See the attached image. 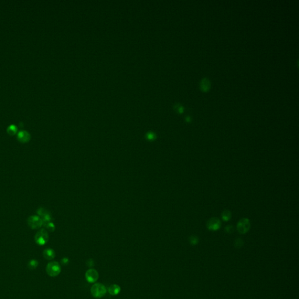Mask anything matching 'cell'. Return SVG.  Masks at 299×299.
<instances>
[{
  "mask_svg": "<svg viewBox=\"0 0 299 299\" xmlns=\"http://www.w3.org/2000/svg\"><path fill=\"white\" fill-rule=\"evenodd\" d=\"M38 266V262L37 261L34 260V259H32V260L30 261L28 263V268L30 269H34L35 268H36Z\"/></svg>",
  "mask_w": 299,
  "mask_h": 299,
  "instance_id": "cell-15",
  "label": "cell"
},
{
  "mask_svg": "<svg viewBox=\"0 0 299 299\" xmlns=\"http://www.w3.org/2000/svg\"><path fill=\"white\" fill-rule=\"evenodd\" d=\"M37 213L38 214L39 216L42 219L43 221V224L50 222L51 219V216L49 212L47 210H46L44 208H39L37 210Z\"/></svg>",
  "mask_w": 299,
  "mask_h": 299,
  "instance_id": "cell-8",
  "label": "cell"
},
{
  "mask_svg": "<svg viewBox=\"0 0 299 299\" xmlns=\"http://www.w3.org/2000/svg\"><path fill=\"white\" fill-rule=\"evenodd\" d=\"M85 279L88 282L90 283H95L99 278L98 271L94 269H90L85 272Z\"/></svg>",
  "mask_w": 299,
  "mask_h": 299,
  "instance_id": "cell-6",
  "label": "cell"
},
{
  "mask_svg": "<svg viewBox=\"0 0 299 299\" xmlns=\"http://www.w3.org/2000/svg\"><path fill=\"white\" fill-rule=\"evenodd\" d=\"M28 224L32 229H36L41 227L43 223L42 219L38 216H32L28 219Z\"/></svg>",
  "mask_w": 299,
  "mask_h": 299,
  "instance_id": "cell-5",
  "label": "cell"
},
{
  "mask_svg": "<svg viewBox=\"0 0 299 299\" xmlns=\"http://www.w3.org/2000/svg\"><path fill=\"white\" fill-rule=\"evenodd\" d=\"M208 229L210 231H217L221 227L220 220L216 217H212L208 220L206 224Z\"/></svg>",
  "mask_w": 299,
  "mask_h": 299,
  "instance_id": "cell-7",
  "label": "cell"
},
{
  "mask_svg": "<svg viewBox=\"0 0 299 299\" xmlns=\"http://www.w3.org/2000/svg\"><path fill=\"white\" fill-rule=\"evenodd\" d=\"M43 257L46 259L52 260L55 258V257L56 256V254L53 250L50 249V248H47L43 251Z\"/></svg>",
  "mask_w": 299,
  "mask_h": 299,
  "instance_id": "cell-11",
  "label": "cell"
},
{
  "mask_svg": "<svg viewBox=\"0 0 299 299\" xmlns=\"http://www.w3.org/2000/svg\"><path fill=\"white\" fill-rule=\"evenodd\" d=\"M18 131L17 127L14 125H11L7 128V132L11 136L15 135Z\"/></svg>",
  "mask_w": 299,
  "mask_h": 299,
  "instance_id": "cell-14",
  "label": "cell"
},
{
  "mask_svg": "<svg viewBox=\"0 0 299 299\" xmlns=\"http://www.w3.org/2000/svg\"><path fill=\"white\" fill-rule=\"evenodd\" d=\"M177 110H178V112H180L181 113L184 112V108L182 106H181V105H178V106L177 107Z\"/></svg>",
  "mask_w": 299,
  "mask_h": 299,
  "instance_id": "cell-20",
  "label": "cell"
},
{
  "mask_svg": "<svg viewBox=\"0 0 299 299\" xmlns=\"http://www.w3.org/2000/svg\"><path fill=\"white\" fill-rule=\"evenodd\" d=\"M225 230L228 233H232L234 232V229L232 225H227L225 228Z\"/></svg>",
  "mask_w": 299,
  "mask_h": 299,
  "instance_id": "cell-19",
  "label": "cell"
},
{
  "mask_svg": "<svg viewBox=\"0 0 299 299\" xmlns=\"http://www.w3.org/2000/svg\"><path fill=\"white\" fill-rule=\"evenodd\" d=\"M199 242V238L195 236H192L189 237V242L191 245H195L198 244Z\"/></svg>",
  "mask_w": 299,
  "mask_h": 299,
  "instance_id": "cell-16",
  "label": "cell"
},
{
  "mask_svg": "<svg viewBox=\"0 0 299 299\" xmlns=\"http://www.w3.org/2000/svg\"><path fill=\"white\" fill-rule=\"evenodd\" d=\"M107 292L106 287L101 283H95L91 288L92 296L96 298H101L104 297Z\"/></svg>",
  "mask_w": 299,
  "mask_h": 299,
  "instance_id": "cell-1",
  "label": "cell"
},
{
  "mask_svg": "<svg viewBox=\"0 0 299 299\" xmlns=\"http://www.w3.org/2000/svg\"><path fill=\"white\" fill-rule=\"evenodd\" d=\"M61 271V266L56 261H52L46 266V272L50 276L56 277L58 276Z\"/></svg>",
  "mask_w": 299,
  "mask_h": 299,
  "instance_id": "cell-2",
  "label": "cell"
},
{
  "mask_svg": "<svg viewBox=\"0 0 299 299\" xmlns=\"http://www.w3.org/2000/svg\"><path fill=\"white\" fill-rule=\"evenodd\" d=\"M108 291L109 293L112 296H116L119 294L121 291V288L119 285L117 284H113L111 285L108 289Z\"/></svg>",
  "mask_w": 299,
  "mask_h": 299,
  "instance_id": "cell-12",
  "label": "cell"
},
{
  "mask_svg": "<svg viewBox=\"0 0 299 299\" xmlns=\"http://www.w3.org/2000/svg\"><path fill=\"white\" fill-rule=\"evenodd\" d=\"M244 245V241L241 238H237L234 242V246L236 248H241Z\"/></svg>",
  "mask_w": 299,
  "mask_h": 299,
  "instance_id": "cell-17",
  "label": "cell"
},
{
  "mask_svg": "<svg viewBox=\"0 0 299 299\" xmlns=\"http://www.w3.org/2000/svg\"><path fill=\"white\" fill-rule=\"evenodd\" d=\"M43 225L50 232H53L55 230V225L51 222L43 224Z\"/></svg>",
  "mask_w": 299,
  "mask_h": 299,
  "instance_id": "cell-18",
  "label": "cell"
},
{
  "mask_svg": "<svg viewBox=\"0 0 299 299\" xmlns=\"http://www.w3.org/2000/svg\"><path fill=\"white\" fill-rule=\"evenodd\" d=\"M200 88L203 92H207L211 87V82L207 78L201 80L200 82Z\"/></svg>",
  "mask_w": 299,
  "mask_h": 299,
  "instance_id": "cell-10",
  "label": "cell"
},
{
  "mask_svg": "<svg viewBox=\"0 0 299 299\" xmlns=\"http://www.w3.org/2000/svg\"><path fill=\"white\" fill-rule=\"evenodd\" d=\"M186 121L187 122H190L191 121V117L190 116H186Z\"/></svg>",
  "mask_w": 299,
  "mask_h": 299,
  "instance_id": "cell-21",
  "label": "cell"
},
{
  "mask_svg": "<svg viewBox=\"0 0 299 299\" xmlns=\"http://www.w3.org/2000/svg\"><path fill=\"white\" fill-rule=\"evenodd\" d=\"M17 138L18 141L22 143H25L28 142L30 139V134L25 130H22L19 132L17 135Z\"/></svg>",
  "mask_w": 299,
  "mask_h": 299,
  "instance_id": "cell-9",
  "label": "cell"
},
{
  "mask_svg": "<svg viewBox=\"0 0 299 299\" xmlns=\"http://www.w3.org/2000/svg\"><path fill=\"white\" fill-rule=\"evenodd\" d=\"M232 217V213L230 210H225L221 213V218L223 221H228L230 220Z\"/></svg>",
  "mask_w": 299,
  "mask_h": 299,
  "instance_id": "cell-13",
  "label": "cell"
},
{
  "mask_svg": "<svg viewBox=\"0 0 299 299\" xmlns=\"http://www.w3.org/2000/svg\"><path fill=\"white\" fill-rule=\"evenodd\" d=\"M250 227L251 224L250 220L247 218H243L240 220L237 225V230L241 234L247 233L250 230Z\"/></svg>",
  "mask_w": 299,
  "mask_h": 299,
  "instance_id": "cell-3",
  "label": "cell"
},
{
  "mask_svg": "<svg viewBox=\"0 0 299 299\" xmlns=\"http://www.w3.org/2000/svg\"><path fill=\"white\" fill-rule=\"evenodd\" d=\"M34 240L38 244L40 245H45L47 242L49 240V235L45 229L39 230L35 235Z\"/></svg>",
  "mask_w": 299,
  "mask_h": 299,
  "instance_id": "cell-4",
  "label": "cell"
}]
</instances>
